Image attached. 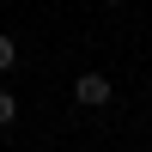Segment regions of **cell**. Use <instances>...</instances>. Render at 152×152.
<instances>
[{"label": "cell", "mask_w": 152, "mask_h": 152, "mask_svg": "<svg viewBox=\"0 0 152 152\" xmlns=\"http://www.w3.org/2000/svg\"><path fill=\"white\" fill-rule=\"evenodd\" d=\"M12 67H18V43L0 31V73H12Z\"/></svg>", "instance_id": "obj_3"}, {"label": "cell", "mask_w": 152, "mask_h": 152, "mask_svg": "<svg viewBox=\"0 0 152 152\" xmlns=\"http://www.w3.org/2000/svg\"><path fill=\"white\" fill-rule=\"evenodd\" d=\"M12 122H18V97L0 85V128H12Z\"/></svg>", "instance_id": "obj_2"}, {"label": "cell", "mask_w": 152, "mask_h": 152, "mask_svg": "<svg viewBox=\"0 0 152 152\" xmlns=\"http://www.w3.org/2000/svg\"><path fill=\"white\" fill-rule=\"evenodd\" d=\"M104 6H122V0H104Z\"/></svg>", "instance_id": "obj_4"}, {"label": "cell", "mask_w": 152, "mask_h": 152, "mask_svg": "<svg viewBox=\"0 0 152 152\" xmlns=\"http://www.w3.org/2000/svg\"><path fill=\"white\" fill-rule=\"evenodd\" d=\"M110 97H116L110 73H79V79H73V104H79V110H104Z\"/></svg>", "instance_id": "obj_1"}]
</instances>
